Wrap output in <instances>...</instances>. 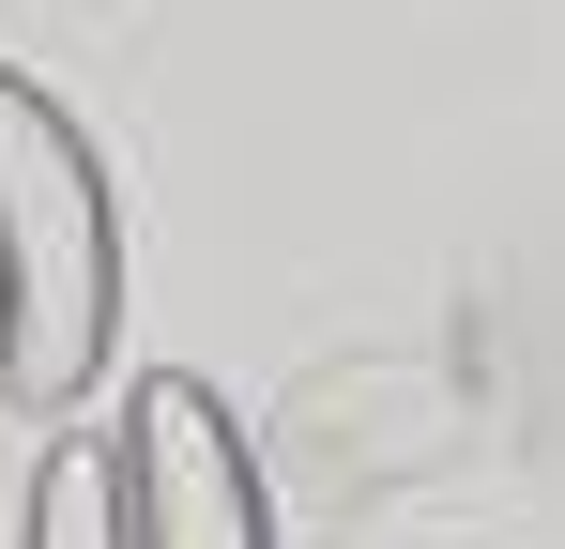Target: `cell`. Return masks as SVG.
I'll use <instances>...</instances> for the list:
<instances>
[{"label": "cell", "instance_id": "7a4b0ae2", "mask_svg": "<svg viewBox=\"0 0 565 549\" xmlns=\"http://www.w3.org/2000/svg\"><path fill=\"white\" fill-rule=\"evenodd\" d=\"M122 519L138 549H276V504H260V458L230 428V397L184 381V366H153L138 397H122Z\"/></svg>", "mask_w": 565, "mask_h": 549}, {"label": "cell", "instance_id": "6da1fadb", "mask_svg": "<svg viewBox=\"0 0 565 549\" xmlns=\"http://www.w3.org/2000/svg\"><path fill=\"white\" fill-rule=\"evenodd\" d=\"M107 336H122V198H107V153L46 77L0 62V397L31 428H62L107 381Z\"/></svg>", "mask_w": 565, "mask_h": 549}, {"label": "cell", "instance_id": "3957f363", "mask_svg": "<svg viewBox=\"0 0 565 549\" xmlns=\"http://www.w3.org/2000/svg\"><path fill=\"white\" fill-rule=\"evenodd\" d=\"M15 549H138V519H122V443H107V428H46V473H31Z\"/></svg>", "mask_w": 565, "mask_h": 549}]
</instances>
